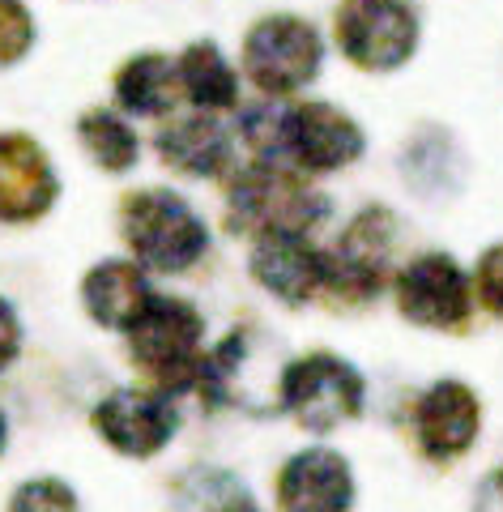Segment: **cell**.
Returning a JSON list of instances; mask_svg holds the SVG:
<instances>
[{
	"label": "cell",
	"mask_w": 503,
	"mask_h": 512,
	"mask_svg": "<svg viewBox=\"0 0 503 512\" xmlns=\"http://www.w3.org/2000/svg\"><path fill=\"white\" fill-rule=\"evenodd\" d=\"M286 367V350L273 333L256 325H231V333L205 350L197 393L205 397V406L235 410L248 419H265L278 410V380Z\"/></svg>",
	"instance_id": "4"
},
{
	"label": "cell",
	"mask_w": 503,
	"mask_h": 512,
	"mask_svg": "<svg viewBox=\"0 0 503 512\" xmlns=\"http://www.w3.org/2000/svg\"><path fill=\"white\" fill-rule=\"evenodd\" d=\"M401 244V218L388 205H363L329 248V291L342 303H371L393 269Z\"/></svg>",
	"instance_id": "10"
},
{
	"label": "cell",
	"mask_w": 503,
	"mask_h": 512,
	"mask_svg": "<svg viewBox=\"0 0 503 512\" xmlns=\"http://www.w3.org/2000/svg\"><path fill=\"white\" fill-rule=\"evenodd\" d=\"M180 64V90L197 111H226L239 103V73L226 60L214 39H197L184 47Z\"/></svg>",
	"instance_id": "20"
},
{
	"label": "cell",
	"mask_w": 503,
	"mask_h": 512,
	"mask_svg": "<svg viewBox=\"0 0 503 512\" xmlns=\"http://www.w3.org/2000/svg\"><path fill=\"white\" fill-rule=\"evenodd\" d=\"M278 410L303 436H337L367 414V376L337 350H307L282 367Z\"/></svg>",
	"instance_id": "2"
},
{
	"label": "cell",
	"mask_w": 503,
	"mask_h": 512,
	"mask_svg": "<svg viewBox=\"0 0 503 512\" xmlns=\"http://www.w3.org/2000/svg\"><path fill=\"white\" fill-rule=\"evenodd\" d=\"M184 99L180 90V64L162 52H137L133 60L120 64L116 73V103L133 116H167Z\"/></svg>",
	"instance_id": "19"
},
{
	"label": "cell",
	"mask_w": 503,
	"mask_h": 512,
	"mask_svg": "<svg viewBox=\"0 0 503 512\" xmlns=\"http://www.w3.org/2000/svg\"><path fill=\"white\" fill-rule=\"evenodd\" d=\"M320 30L295 13H269L243 35V73L265 99H290L320 77Z\"/></svg>",
	"instance_id": "8"
},
{
	"label": "cell",
	"mask_w": 503,
	"mask_h": 512,
	"mask_svg": "<svg viewBox=\"0 0 503 512\" xmlns=\"http://www.w3.org/2000/svg\"><path fill=\"white\" fill-rule=\"evenodd\" d=\"M5 512H81V495L69 478L35 474V478H22V483L13 487Z\"/></svg>",
	"instance_id": "22"
},
{
	"label": "cell",
	"mask_w": 503,
	"mask_h": 512,
	"mask_svg": "<svg viewBox=\"0 0 503 512\" xmlns=\"http://www.w3.org/2000/svg\"><path fill=\"white\" fill-rule=\"evenodd\" d=\"M214 512H261L252 504V495H239V500H231V504H222V508H214Z\"/></svg>",
	"instance_id": "27"
},
{
	"label": "cell",
	"mask_w": 503,
	"mask_h": 512,
	"mask_svg": "<svg viewBox=\"0 0 503 512\" xmlns=\"http://www.w3.org/2000/svg\"><path fill=\"white\" fill-rule=\"evenodd\" d=\"M35 47V13L26 0H0V69L18 64Z\"/></svg>",
	"instance_id": "23"
},
{
	"label": "cell",
	"mask_w": 503,
	"mask_h": 512,
	"mask_svg": "<svg viewBox=\"0 0 503 512\" xmlns=\"http://www.w3.org/2000/svg\"><path fill=\"white\" fill-rule=\"evenodd\" d=\"M474 295L486 312H491L495 320H503V239L491 248H482L478 252V261H474Z\"/></svg>",
	"instance_id": "24"
},
{
	"label": "cell",
	"mask_w": 503,
	"mask_h": 512,
	"mask_svg": "<svg viewBox=\"0 0 503 512\" xmlns=\"http://www.w3.org/2000/svg\"><path fill=\"white\" fill-rule=\"evenodd\" d=\"M248 274L282 308H307L329 286V252L303 231H265L252 239Z\"/></svg>",
	"instance_id": "13"
},
{
	"label": "cell",
	"mask_w": 503,
	"mask_h": 512,
	"mask_svg": "<svg viewBox=\"0 0 503 512\" xmlns=\"http://www.w3.org/2000/svg\"><path fill=\"white\" fill-rule=\"evenodd\" d=\"M60 197L52 158L26 133H0V227H30Z\"/></svg>",
	"instance_id": "15"
},
{
	"label": "cell",
	"mask_w": 503,
	"mask_h": 512,
	"mask_svg": "<svg viewBox=\"0 0 503 512\" xmlns=\"http://www.w3.org/2000/svg\"><path fill=\"white\" fill-rule=\"evenodd\" d=\"M5 448H9V414L0 406V457H5Z\"/></svg>",
	"instance_id": "28"
},
{
	"label": "cell",
	"mask_w": 503,
	"mask_h": 512,
	"mask_svg": "<svg viewBox=\"0 0 503 512\" xmlns=\"http://www.w3.org/2000/svg\"><path fill=\"white\" fill-rule=\"evenodd\" d=\"M22 350H26L22 312H18V303H13V299L0 295V376H5L9 367L22 359Z\"/></svg>",
	"instance_id": "25"
},
{
	"label": "cell",
	"mask_w": 503,
	"mask_h": 512,
	"mask_svg": "<svg viewBox=\"0 0 503 512\" xmlns=\"http://www.w3.org/2000/svg\"><path fill=\"white\" fill-rule=\"evenodd\" d=\"M367 150V137L359 120L350 116L346 107L337 103H299L273 116V141H269V154L261 163H290L299 175H333V171H346L363 158Z\"/></svg>",
	"instance_id": "6"
},
{
	"label": "cell",
	"mask_w": 503,
	"mask_h": 512,
	"mask_svg": "<svg viewBox=\"0 0 503 512\" xmlns=\"http://www.w3.org/2000/svg\"><path fill=\"white\" fill-rule=\"evenodd\" d=\"M397 316L423 333H465L474 325V274L444 248L414 252L393 278Z\"/></svg>",
	"instance_id": "7"
},
{
	"label": "cell",
	"mask_w": 503,
	"mask_h": 512,
	"mask_svg": "<svg viewBox=\"0 0 503 512\" xmlns=\"http://www.w3.org/2000/svg\"><path fill=\"white\" fill-rule=\"evenodd\" d=\"M205 329L209 320L201 303L184 295H162L154 291L150 303L137 312V320L124 329L128 363L154 384V389H184L197 384L205 363Z\"/></svg>",
	"instance_id": "3"
},
{
	"label": "cell",
	"mask_w": 503,
	"mask_h": 512,
	"mask_svg": "<svg viewBox=\"0 0 503 512\" xmlns=\"http://www.w3.org/2000/svg\"><path fill=\"white\" fill-rule=\"evenodd\" d=\"M180 406L167 389H133L116 384L90 410L94 440H103L124 461H154L180 436Z\"/></svg>",
	"instance_id": "9"
},
{
	"label": "cell",
	"mask_w": 503,
	"mask_h": 512,
	"mask_svg": "<svg viewBox=\"0 0 503 512\" xmlns=\"http://www.w3.org/2000/svg\"><path fill=\"white\" fill-rule=\"evenodd\" d=\"M410 431L414 444L431 466H457L461 457L474 453L482 436V397L474 384L457 376H435L431 384L414 393L410 406Z\"/></svg>",
	"instance_id": "12"
},
{
	"label": "cell",
	"mask_w": 503,
	"mask_h": 512,
	"mask_svg": "<svg viewBox=\"0 0 503 512\" xmlns=\"http://www.w3.org/2000/svg\"><path fill=\"white\" fill-rule=\"evenodd\" d=\"M401 175L410 180L414 197H457L465 184V154L444 128H423L401 150Z\"/></svg>",
	"instance_id": "18"
},
{
	"label": "cell",
	"mask_w": 503,
	"mask_h": 512,
	"mask_svg": "<svg viewBox=\"0 0 503 512\" xmlns=\"http://www.w3.org/2000/svg\"><path fill=\"white\" fill-rule=\"evenodd\" d=\"M469 512H503V461H495L469 495Z\"/></svg>",
	"instance_id": "26"
},
{
	"label": "cell",
	"mask_w": 503,
	"mask_h": 512,
	"mask_svg": "<svg viewBox=\"0 0 503 512\" xmlns=\"http://www.w3.org/2000/svg\"><path fill=\"white\" fill-rule=\"evenodd\" d=\"M154 150L158 163L184 175V180H218L235 163V137L222 120H214V111H197V116L162 124Z\"/></svg>",
	"instance_id": "17"
},
{
	"label": "cell",
	"mask_w": 503,
	"mask_h": 512,
	"mask_svg": "<svg viewBox=\"0 0 503 512\" xmlns=\"http://www.w3.org/2000/svg\"><path fill=\"white\" fill-rule=\"evenodd\" d=\"M333 214L329 197L320 188L303 184V175L286 171L278 163L248 167L231 180L226 192V222L231 235H265V231H303L312 235L324 227V218Z\"/></svg>",
	"instance_id": "5"
},
{
	"label": "cell",
	"mask_w": 503,
	"mask_h": 512,
	"mask_svg": "<svg viewBox=\"0 0 503 512\" xmlns=\"http://www.w3.org/2000/svg\"><path fill=\"white\" fill-rule=\"evenodd\" d=\"M77 137H81V150L90 154V163L107 171V175H124L137 167V154H141V141L133 133V124L124 116L107 107H90L86 116L77 120Z\"/></svg>",
	"instance_id": "21"
},
{
	"label": "cell",
	"mask_w": 503,
	"mask_h": 512,
	"mask_svg": "<svg viewBox=\"0 0 503 512\" xmlns=\"http://www.w3.org/2000/svg\"><path fill=\"white\" fill-rule=\"evenodd\" d=\"M154 295V282H150V269H141L133 256H103L86 269V278L77 286V299H81V312L94 329L103 333H120L137 320V312L150 303Z\"/></svg>",
	"instance_id": "16"
},
{
	"label": "cell",
	"mask_w": 503,
	"mask_h": 512,
	"mask_svg": "<svg viewBox=\"0 0 503 512\" xmlns=\"http://www.w3.org/2000/svg\"><path fill=\"white\" fill-rule=\"evenodd\" d=\"M333 39L354 69L393 73L418 47V9L410 0H342L333 13Z\"/></svg>",
	"instance_id": "11"
},
{
	"label": "cell",
	"mask_w": 503,
	"mask_h": 512,
	"mask_svg": "<svg viewBox=\"0 0 503 512\" xmlns=\"http://www.w3.org/2000/svg\"><path fill=\"white\" fill-rule=\"evenodd\" d=\"M359 500V478L346 453L324 444H307L282 457L273 474L278 512H350Z\"/></svg>",
	"instance_id": "14"
},
{
	"label": "cell",
	"mask_w": 503,
	"mask_h": 512,
	"mask_svg": "<svg viewBox=\"0 0 503 512\" xmlns=\"http://www.w3.org/2000/svg\"><path fill=\"white\" fill-rule=\"evenodd\" d=\"M120 235L128 256L150 274L180 278L209 252V227L201 210L175 188H137L120 205Z\"/></svg>",
	"instance_id": "1"
}]
</instances>
